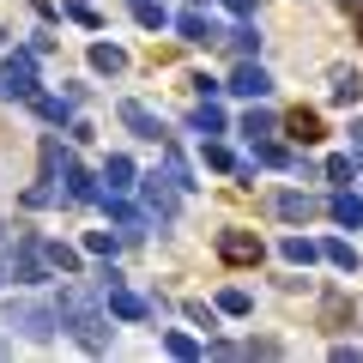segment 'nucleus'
<instances>
[{"instance_id":"obj_3","label":"nucleus","mask_w":363,"mask_h":363,"mask_svg":"<svg viewBox=\"0 0 363 363\" xmlns=\"http://www.w3.org/2000/svg\"><path fill=\"white\" fill-rule=\"evenodd\" d=\"M0 97H37V49H18L0 61Z\"/></svg>"},{"instance_id":"obj_1","label":"nucleus","mask_w":363,"mask_h":363,"mask_svg":"<svg viewBox=\"0 0 363 363\" xmlns=\"http://www.w3.org/2000/svg\"><path fill=\"white\" fill-rule=\"evenodd\" d=\"M61 327H73L85 351H104V345H109V333H104V315H97L91 291H79V285H67V291H61Z\"/></svg>"},{"instance_id":"obj_15","label":"nucleus","mask_w":363,"mask_h":363,"mask_svg":"<svg viewBox=\"0 0 363 363\" xmlns=\"http://www.w3.org/2000/svg\"><path fill=\"white\" fill-rule=\"evenodd\" d=\"M188 128H194L200 140H212V133H224V109H218V104H212V97H206V104H200L194 116H188Z\"/></svg>"},{"instance_id":"obj_30","label":"nucleus","mask_w":363,"mask_h":363,"mask_svg":"<svg viewBox=\"0 0 363 363\" xmlns=\"http://www.w3.org/2000/svg\"><path fill=\"white\" fill-rule=\"evenodd\" d=\"M327 176H333V182H351V176H357V157H327Z\"/></svg>"},{"instance_id":"obj_21","label":"nucleus","mask_w":363,"mask_h":363,"mask_svg":"<svg viewBox=\"0 0 363 363\" xmlns=\"http://www.w3.org/2000/svg\"><path fill=\"white\" fill-rule=\"evenodd\" d=\"M357 97H363V79H357V73H333V104L351 109Z\"/></svg>"},{"instance_id":"obj_20","label":"nucleus","mask_w":363,"mask_h":363,"mask_svg":"<svg viewBox=\"0 0 363 363\" xmlns=\"http://www.w3.org/2000/svg\"><path fill=\"white\" fill-rule=\"evenodd\" d=\"M279 255H285V260H291V267H309V260H315V255H321V248H315V242H309V236H285V242H279Z\"/></svg>"},{"instance_id":"obj_5","label":"nucleus","mask_w":363,"mask_h":363,"mask_svg":"<svg viewBox=\"0 0 363 363\" xmlns=\"http://www.w3.org/2000/svg\"><path fill=\"white\" fill-rule=\"evenodd\" d=\"M176 37H182V43H200V49H212V43H224V30L212 25V18L200 13V6H188V13L176 18Z\"/></svg>"},{"instance_id":"obj_34","label":"nucleus","mask_w":363,"mask_h":363,"mask_svg":"<svg viewBox=\"0 0 363 363\" xmlns=\"http://www.w3.org/2000/svg\"><path fill=\"white\" fill-rule=\"evenodd\" d=\"M351 157L363 164V121H351Z\"/></svg>"},{"instance_id":"obj_19","label":"nucleus","mask_w":363,"mask_h":363,"mask_svg":"<svg viewBox=\"0 0 363 363\" xmlns=\"http://www.w3.org/2000/svg\"><path fill=\"white\" fill-rule=\"evenodd\" d=\"M91 67H97V73H121V67H128V55H121L116 43H91Z\"/></svg>"},{"instance_id":"obj_36","label":"nucleus","mask_w":363,"mask_h":363,"mask_svg":"<svg viewBox=\"0 0 363 363\" xmlns=\"http://www.w3.org/2000/svg\"><path fill=\"white\" fill-rule=\"evenodd\" d=\"M345 13H357V30H363V0H345Z\"/></svg>"},{"instance_id":"obj_24","label":"nucleus","mask_w":363,"mask_h":363,"mask_svg":"<svg viewBox=\"0 0 363 363\" xmlns=\"http://www.w3.org/2000/svg\"><path fill=\"white\" fill-rule=\"evenodd\" d=\"M321 255H327V260H333V267H339V272H357V248H351V242H339V236H333V242H327V248H321Z\"/></svg>"},{"instance_id":"obj_35","label":"nucleus","mask_w":363,"mask_h":363,"mask_svg":"<svg viewBox=\"0 0 363 363\" xmlns=\"http://www.w3.org/2000/svg\"><path fill=\"white\" fill-rule=\"evenodd\" d=\"M224 6H230L236 18H248V13H255V6H260V0H224Z\"/></svg>"},{"instance_id":"obj_17","label":"nucleus","mask_w":363,"mask_h":363,"mask_svg":"<svg viewBox=\"0 0 363 363\" xmlns=\"http://www.w3.org/2000/svg\"><path fill=\"white\" fill-rule=\"evenodd\" d=\"M104 182H109V194H121V188H133V157H109V164H104Z\"/></svg>"},{"instance_id":"obj_26","label":"nucleus","mask_w":363,"mask_h":363,"mask_svg":"<svg viewBox=\"0 0 363 363\" xmlns=\"http://www.w3.org/2000/svg\"><path fill=\"white\" fill-rule=\"evenodd\" d=\"M49 248V267H61V272H79V255L73 248H61V242H43Z\"/></svg>"},{"instance_id":"obj_9","label":"nucleus","mask_w":363,"mask_h":363,"mask_svg":"<svg viewBox=\"0 0 363 363\" xmlns=\"http://www.w3.org/2000/svg\"><path fill=\"white\" fill-rule=\"evenodd\" d=\"M61 182H67V200H79V206H91V200H97V182H91L73 157H61Z\"/></svg>"},{"instance_id":"obj_25","label":"nucleus","mask_w":363,"mask_h":363,"mask_svg":"<svg viewBox=\"0 0 363 363\" xmlns=\"http://www.w3.org/2000/svg\"><path fill=\"white\" fill-rule=\"evenodd\" d=\"M218 309H224V315H248V309H255V297H248L242 285H230V291L218 297Z\"/></svg>"},{"instance_id":"obj_12","label":"nucleus","mask_w":363,"mask_h":363,"mask_svg":"<svg viewBox=\"0 0 363 363\" xmlns=\"http://www.w3.org/2000/svg\"><path fill=\"white\" fill-rule=\"evenodd\" d=\"M104 206H109V218H116L121 236H145V230H152V218H145V212H133V206H121L116 194H104Z\"/></svg>"},{"instance_id":"obj_33","label":"nucleus","mask_w":363,"mask_h":363,"mask_svg":"<svg viewBox=\"0 0 363 363\" xmlns=\"http://www.w3.org/2000/svg\"><path fill=\"white\" fill-rule=\"evenodd\" d=\"M49 200H55V188H49V176H43V188H30V194H25V206H49Z\"/></svg>"},{"instance_id":"obj_6","label":"nucleus","mask_w":363,"mask_h":363,"mask_svg":"<svg viewBox=\"0 0 363 363\" xmlns=\"http://www.w3.org/2000/svg\"><path fill=\"white\" fill-rule=\"evenodd\" d=\"M224 91H236V97H248V104H260V97H267V91H272V79H267V67L242 61V67H236V73H230V85H224Z\"/></svg>"},{"instance_id":"obj_10","label":"nucleus","mask_w":363,"mask_h":363,"mask_svg":"<svg viewBox=\"0 0 363 363\" xmlns=\"http://www.w3.org/2000/svg\"><path fill=\"white\" fill-rule=\"evenodd\" d=\"M145 206H152L157 218H176V212H182V200H176V188H169V176H164V182L145 176Z\"/></svg>"},{"instance_id":"obj_4","label":"nucleus","mask_w":363,"mask_h":363,"mask_svg":"<svg viewBox=\"0 0 363 363\" xmlns=\"http://www.w3.org/2000/svg\"><path fill=\"white\" fill-rule=\"evenodd\" d=\"M218 255L230 260V267H255L267 248H260V236H255V230H224V236H218Z\"/></svg>"},{"instance_id":"obj_28","label":"nucleus","mask_w":363,"mask_h":363,"mask_svg":"<svg viewBox=\"0 0 363 363\" xmlns=\"http://www.w3.org/2000/svg\"><path fill=\"white\" fill-rule=\"evenodd\" d=\"M164 176H169V182H176V188H194V176H188V164H182V157H176V152H169V157H164Z\"/></svg>"},{"instance_id":"obj_13","label":"nucleus","mask_w":363,"mask_h":363,"mask_svg":"<svg viewBox=\"0 0 363 363\" xmlns=\"http://www.w3.org/2000/svg\"><path fill=\"white\" fill-rule=\"evenodd\" d=\"M285 133H291L297 145H315V140H321V116H315V109H291V116H285Z\"/></svg>"},{"instance_id":"obj_22","label":"nucleus","mask_w":363,"mask_h":363,"mask_svg":"<svg viewBox=\"0 0 363 363\" xmlns=\"http://www.w3.org/2000/svg\"><path fill=\"white\" fill-rule=\"evenodd\" d=\"M133 6V18H140L145 30H157V25H169V13H164V0H128Z\"/></svg>"},{"instance_id":"obj_29","label":"nucleus","mask_w":363,"mask_h":363,"mask_svg":"<svg viewBox=\"0 0 363 363\" xmlns=\"http://www.w3.org/2000/svg\"><path fill=\"white\" fill-rule=\"evenodd\" d=\"M260 164H285V169H291V164H297V157H291L285 145H272V140H260Z\"/></svg>"},{"instance_id":"obj_31","label":"nucleus","mask_w":363,"mask_h":363,"mask_svg":"<svg viewBox=\"0 0 363 363\" xmlns=\"http://www.w3.org/2000/svg\"><path fill=\"white\" fill-rule=\"evenodd\" d=\"M85 248H91V255H116V236H109V230H91Z\"/></svg>"},{"instance_id":"obj_27","label":"nucleus","mask_w":363,"mask_h":363,"mask_svg":"<svg viewBox=\"0 0 363 363\" xmlns=\"http://www.w3.org/2000/svg\"><path fill=\"white\" fill-rule=\"evenodd\" d=\"M164 351H169V357H200V345H194L188 333H169V339H164Z\"/></svg>"},{"instance_id":"obj_32","label":"nucleus","mask_w":363,"mask_h":363,"mask_svg":"<svg viewBox=\"0 0 363 363\" xmlns=\"http://www.w3.org/2000/svg\"><path fill=\"white\" fill-rule=\"evenodd\" d=\"M206 164H212V169H236V157L224 152V145H212V140H206Z\"/></svg>"},{"instance_id":"obj_8","label":"nucleus","mask_w":363,"mask_h":363,"mask_svg":"<svg viewBox=\"0 0 363 363\" xmlns=\"http://www.w3.org/2000/svg\"><path fill=\"white\" fill-rule=\"evenodd\" d=\"M121 128H128L133 140H164V121H157L145 104H121Z\"/></svg>"},{"instance_id":"obj_7","label":"nucleus","mask_w":363,"mask_h":363,"mask_svg":"<svg viewBox=\"0 0 363 363\" xmlns=\"http://www.w3.org/2000/svg\"><path fill=\"white\" fill-rule=\"evenodd\" d=\"M104 309L121 315V321H145V315H152V303L133 297V291H121V279H116V285H104Z\"/></svg>"},{"instance_id":"obj_14","label":"nucleus","mask_w":363,"mask_h":363,"mask_svg":"<svg viewBox=\"0 0 363 363\" xmlns=\"http://www.w3.org/2000/svg\"><path fill=\"white\" fill-rule=\"evenodd\" d=\"M327 212H333V218H339V224H351V230H357V224H363V200H357V194H351V188H339V194H333V200H327Z\"/></svg>"},{"instance_id":"obj_11","label":"nucleus","mask_w":363,"mask_h":363,"mask_svg":"<svg viewBox=\"0 0 363 363\" xmlns=\"http://www.w3.org/2000/svg\"><path fill=\"white\" fill-rule=\"evenodd\" d=\"M315 212H321V200H315V194H297V188L279 194V218H285V224H309Z\"/></svg>"},{"instance_id":"obj_16","label":"nucleus","mask_w":363,"mask_h":363,"mask_svg":"<svg viewBox=\"0 0 363 363\" xmlns=\"http://www.w3.org/2000/svg\"><path fill=\"white\" fill-rule=\"evenodd\" d=\"M73 104H79V91H67V97H30V109H37L43 121H67V116H73Z\"/></svg>"},{"instance_id":"obj_23","label":"nucleus","mask_w":363,"mask_h":363,"mask_svg":"<svg viewBox=\"0 0 363 363\" xmlns=\"http://www.w3.org/2000/svg\"><path fill=\"white\" fill-rule=\"evenodd\" d=\"M272 128H279V121H272L267 109H248V116H242V133H248L255 145H260V140H272Z\"/></svg>"},{"instance_id":"obj_2","label":"nucleus","mask_w":363,"mask_h":363,"mask_svg":"<svg viewBox=\"0 0 363 363\" xmlns=\"http://www.w3.org/2000/svg\"><path fill=\"white\" fill-rule=\"evenodd\" d=\"M6 327H25L30 339H49L55 327H61V303H30V297H18V303H6Z\"/></svg>"},{"instance_id":"obj_18","label":"nucleus","mask_w":363,"mask_h":363,"mask_svg":"<svg viewBox=\"0 0 363 363\" xmlns=\"http://www.w3.org/2000/svg\"><path fill=\"white\" fill-rule=\"evenodd\" d=\"M224 49H230V55H242V61H248V55L260 49V30H255V25H236V30H224Z\"/></svg>"}]
</instances>
